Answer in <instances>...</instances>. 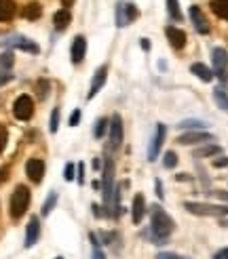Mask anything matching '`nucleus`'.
I'll use <instances>...</instances> for the list:
<instances>
[{
    "mask_svg": "<svg viewBox=\"0 0 228 259\" xmlns=\"http://www.w3.org/2000/svg\"><path fill=\"white\" fill-rule=\"evenodd\" d=\"M150 215H152V232H154V236L156 238H167L171 232H173V228H175V223H173V219L167 215V213H165L161 207H154L150 209Z\"/></svg>",
    "mask_w": 228,
    "mask_h": 259,
    "instance_id": "nucleus-1",
    "label": "nucleus"
},
{
    "mask_svg": "<svg viewBox=\"0 0 228 259\" xmlns=\"http://www.w3.org/2000/svg\"><path fill=\"white\" fill-rule=\"evenodd\" d=\"M184 209L192 215H201V217H224L228 215V207L222 204H207V202H184Z\"/></svg>",
    "mask_w": 228,
    "mask_h": 259,
    "instance_id": "nucleus-2",
    "label": "nucleus"
},
{
    "mask_svg": "<svg viewBox=\"0 0 228 259\" xmlns=\"http://www.w3.org/2000/svg\"><path fill=\"white\" fill-rule=\"evenodd\" d=\"M30 207V190L25 185H17L11 196V217L19 219Z\"/></svg>",
    "mask_w": 228,
    "mask_h": 259,
    "instance_id": "nucleus-3",
    "label": "nucleus"
},
{
    "mask_svg": "<svg viewBox=\"0 0 228 259\" xmlns=\"http://www.w3.org/2000/svg\"><path fill=\"white\" fill-rule=\"evenodd\" d=\"M13 114H15V118H19V120H30L32 114H34L32 97H28V95H19V97H17L15 103H13Z\"/></svg>",
    "mask_w": 228,
    "mask_h": 259,
    "instance_id": "nucleus-4",
    "label": "nucleus"
},
{
    "mask_svg": "<svg viewBox=\"0 0 228 259\" xmlns=\"http://www.w3.org/2000/svg\"><path fill=\"white\" fill-rule=\"evenodd\" d=\"M112 179H114V165L110 160H106V165H104V185H102L106 209H112Z\"/></svg>",
    "mask_w": 228,
    "mask_h": 259,
    "instance_id": "nucleus-5",
    "label": "nucleus"
},
{
    "mask_svg": "<svg viewBox=\"0 0 228 259\" xmlns=\"http://www.w3.org/2000/svg\"><path fill=\"white\" fill-rule=\"evenodd\" d=\"M133 19H137V8L135 4H127V2H116V25L118 28H125L127 23H131Z\"/></svg>",
    "mask_w": 228,
    "mask_h": 259,
    "instance_id": "nucleus-6",
    "label": "nucleus"
},
{
    "mask_svg": "<svg viewBox=\"0 0 228 259\" xmlns=\"http://www.w3.org/2000/svg\"><path fill=\"white\" fill-rule=\"evenodd\" d=\"M108 129H110V148L116 150L122 144V137H125V129H122V118L118 114L112 116V120L108 122Z\"/></svg>",
    "mask_w": 228,
    "mask_h": 259,
    "instance_id": "nucleus-7",
    "label": "nucleus"
},
{
    "mask_svg": "<svg viewBox=\"0 0 228 259\" xmlns=\"http://www.w3.org/2000/svg\"><path fill=\"white\" fill-rule=\"evenodd\" d=\"M165 135H167V127H165V124H156V133L152 137L150 148H148V160H150V163H154V160L159 158V152H161V146L165 141Z\"/></svg>",
    "mask_w": 228,
    "mask_h": 259,
    "instance_id": "nucleus-8",
    "label": "nucleus"
},
{
    "mask_svg": "<svg viewBox=\"0 0 228 259\" xmlns=\"http://www.w3.org/2000/svg\"><path fill=\"white\" fill-rule=\"evenodd\" d=\"M212 59H214V76H218L222 83H228V76H226V51L224 49H214L212 53Z\"/></svg>",
    "mask_w": 228,
    "mask_h": 259,
    "instance_id": "nucleus-9",
    "label": "nucleus"
},
{
    "mask_svg": "<svg viewBox=\"0 0 228 259\" xmlns=\"http://www.w3.org/2000/svg\"><path fill=\"white\" fill-rule=\"evenodd\" d=\"M214 135L212 133H205V131H186L178 137V144L182 146H192V144H203V141H212Z\"/></svg>",
    "mask_w": 228,
    "mask_h": 259,
    "instance_id": "nucleus-10",
    "label": "nucleus"
},
{
    "mask_svg": "<svg viewBox=\"0 0 228 259\" xmlns=\"http://www.w3.org/2000/svg\"><path fill=\"white\" fill-rule=\"evenodd\" d=\"M25 173H28V177H30L34 183H40L42 181V175H45V163H42L40 158L28 160V165H25Z\"/></svg>",
    "mask_w": 228,
    "mask_h": 259,
    "instance_id": "nucleus-11",
    "label": "nucleus"
},
{
    "mask_svg": "<svg viewBox=\"0 0 228 259\" xmlns=\"http://www.w3.org/2000/svg\"><path fill=\"white\" fill-rule=\"evenodd\" d=\"M106 78H108V66H102L98 72H95L93 80H91V88H89V93H87V97H89V99H93V97L100 93V88L106 85Z\"/></svg>",
    "mask_w": 228,
    "mask_h": 259,
    "instance_id": "nucleus-12",
    "label": "nucleus"
},
{
    "mask_svg": "<svg viewBox=\"0 0 228 259\" xmlns=\"http://www.w3.org/2000/svg\"><path fill=\"white\" fill-rule=\"evenodd\" d=\"M38 236H40V221L38 217H32L28 223V230H25V249H30L38 243Z\"/></svg>",
    "mask_w": 228,
    "mask_h": 259,
    "instance_id": "nucleus-13",
    "label": "nucleus"
},
{
    "mask_svg": "<svg viewBox=\"0 0 228 259\" xmlns=\"http://www.w3.org/2000/svg\"><path fill=\"white\" fill-rule=\"evenodd\" d=\"M190 19H192V23H195V30L199 34H207L209 32V23H207L203 11H201L199 6H190Z\"/></svg>",
    "mask_w": 228,
    "mask_h": 259,
    "instance_id": "nucleus-14",
    "label": "nucleus"
},
{
    "mask_svg": "<svg viewBox=\"0 0 228 259\" xmlns=\"http://www.w3.org/2000/svg\"><path fill=\"white\" fill-rule=\"evenodd\" d=\"M4 44H8V47H15V49H21V51H28V53H36L40 51L38 49V44H34L32 40H28V38H23V36H15V38H8V40H4Z\"/></svg>",
    "mask_w": 228,
    "mask_h": 259,
    "instance_id": "nucleus-15",
    "label": "nucleus"
},
{
    "mask_svg": "<svg viewBox=\"0 0 228 259\" xmlns=\"http://www.w3.org/2000/svg\"><path fill=\"white\" fill-rule=\"evenodd\" d=\"M85 53H87V40L85 36H76L72 42V51H70V57H72V64H81L85 59Z\"/></svg>",
    "mask_w": 228,
    "mask_h": 259,
    "instance_id": "nucleus-16",
    "label": "nucleus"
},
{
    "mask_svg": "<svg viewBox=\"0 0 228 259\" xmlns=\"http://www.w3.org/2000/svg\"><path fill=\"white\" fill-rule=\"evenodd\" d=\"M144 215H146V200H144L142 194H135V198H133V209H131V219H133V223L137 226V223H142Z\"/></svg>",
    "mask_w": 228,
    "mask_h": 259,
    "instance_id": "nucleus-17",
    "label": "nucleus"
},
{
    "mask_svg": "<svg viewBox=\"0 0 228 259\" xmlns=\"http://www.w3.org/2000/svg\"><path fill=\"white\" fill-rule=\"evenodd\" d=\"M167 38L173 49H184V44H186V34L180 28H167Z\"/></svg>",
    "mask_w": 228,
    "mask_h": 259,
    "instance_id": "nucleus-18",
    "label": "nucleus"
},
{
    "mask_svg": "<svg viewBox=\"0 0 228 259\" xmlns=\"http://www.w3.org/2000/svg\"><path fill=\"white\" fill-rule=\"evenodd\" d=\"M70 21H72V15H70L68 8H61V11H57L53 15V25H55V30H59V32L66 30L70 25Z\"/></svg>",
    "mask_w": 228,
    "mask_h": 259,
    "instance_id": "nucleus-19",
    "label": "nucleus"
},
{
    "mask_svg": "<svg viewBox=\"0 0 228 259\" xmlns=\"http://www.w3.org/2000/svg\"><path fill=\"white\" fill-rule=\"evenodd\" d=\"M190 72L195 74V76H199L203 83H212V80H214V72L207 66H203V64H192L190 66Z\"/></svg>",
    "mask_w": 228,
    "mask_h": 259,
    "instance_id": "nucleus-20",
    "label": "nucleus"
},
{
    "mask_svg": "<svg viewBox=\"0 0 228 259\" xmlns=\"http://www.w3.org/2000/svg\"><path fill=\"white\" fill-rule=\"evenodd\" d=\"M15 15V0H0V21H8Z\"/></svg>",
    "mask_w": 228,
    "mask_h": 259,
    "instance_id": "nucleus-21",
    "label": "nucleus"
},
{
    "mask_svg": "<svg viewBox=\"0 0 228 259\" xmlns=\"http://www.w3.org/2000/svg\"><path fill=\"white\" fill-rule=\"evenodd\" d=\"M205 127H207V124L203 120H195V118H188V120L178 122V129H182V131H203Z\"/></svg>",
    "mask_w": 228,
    "mask_h": 259,
    "instance_id": "nucleus-22",
    "label": "nucleus"
},
{
    "mask_svg": "<svg viewBox=\"0 0 228 259\" xmlns=\"http://www.w3.org/2000/svg\"><path fill=\"white\" fill-rule=\"evenodd\" d=\"M212 11L218 15V17H222V19L228 21V0H212Z\"/></svg>",
    "mask_w": 228,
    "mask_h": 259,
    "instance_id": "nucleus-23",
    "label": "nucleus"
},
{
    "mask_svg": "<svg viewBox=\"0 0 228 259\" xmlns=\"http://www.w3.org/2000/svg\"><path fill=\"white\" fill-rule=\"evenodd\" d=\"M42 15V6L38 2H30V4H25L23 6V17L25 19H38V17Z\"/></svg>",
    "mask_w": 228,
    "mask_h": 259,
    "instance_id": "nucleus-24",
    "label": "nucleus"
},
{
    "mask_svg": "<svg viewBox=\"0 0 228 259\" xmlns=\"http://www.w3.org/2000/svg\"><path fill=\"white\" fill-rule=\"evenodd\" d=\"M214 101L220 105V108L224 110V112H228V93L224 91L222 86H218V88H214Z\"/></svg>",
    "mask_w": 228,
    "mask_h": 259,
    "instance_id": "nucleus-25",
    "label": "nucleus"
},
{
    "mask_svg": "<svg viewBox=\"0 0 228 259\" xmlns=\"http://www.w3.org/2000/svg\"><path fill=\"white\" fill-rule=\"evenodd\" d=\"M55 202H57V192H51L49 196H47V200H45V204H42V209H40V213L42 215H49L51 211H53V207H55Z\"/></svg>",
    "mask_w": 228,
    "mask_h": 259,
    "instance_id": "nucleus-26",
    "label": "nucleus"
},
{
    "mask_svg": "<svg viewBox=\"0 0 228 259\" xmlns=\"http://www.w3.org/2000/svg\"><path fill=\"white\" fill-rule=\"evenodd\" d=\"M167 8H169L171 19H175V21H180V19H182V11H180L178 0H167Z\"/></svg>",
    "mask_w": 228,
    "mask_h": 259,
    "instance_id": "nucleus-27",
    "label": "nucleus"
},
{
    "mask_svg": "<svg viewBox=\"0 0 228 259\" xmlns=\"http://www.w3.org/2000/svg\"><path fill=\"white\" fill-rule=\"evenodd\" d=\"M108 122L110 120H106V118H100L98 120V124H95V129H93V133H95V137H104V133H106V129H108Z\"/></svg>",
    "mask_w": 228,
    "mask_h": 259,
    "instance_id": "nucleus-28",
    "label": "nucleus"
},
{
    "mask_svg": "<svg viewBox=\"0 0 228 259\" xmlns=\"http://www.w3.org/2000/svg\"><path fill=\"white\" fill-rule=\"evenodd\" d=\"M163 165L167 169H173L175 165H178V156H175V152H165L163 156Z\"/></svg>",
    "mask_w": 228,
    "mask_h": 259,
    "instance_id": "nucleus-29",
    "label": "nucleus"
},
{
    "mask_svg": "<svg viewBox=\"0 0 228 259\" xmlns=\"http://www.w3.org/2000/svg\"><path fill=\"white\" fill-rule=\"evenodd\" d=\"M51 133H57L59 129V108H53V112H51Z\"/></svg>",
    "mask_w": 228,
    "mask_h": 259,
    "instance_id": "nucleus-30",
    "label": "nucleus"
},
{
    "mask_svg": "<svg viewBox=\"0 0 228 259\" xmlns=\"http://www.w3.org/2000/svg\"><path fill=\"white\" fill-rule=\"evenodd\" d=\"M216 154H220V148L218 146H207L197 152V156H216Z\"/></svg>",
    "mask_w": 228,
    "mask_h": 259,
    "instance_id": "nucleus-31",
    "label": "nucleus"
},
{
    "mask_svg": "<svg viewBox=\"0 0 228 259\" xmlns=\"http://www.w3.org/2000/svg\"><path fill=\"white\" fill-rule=\"evenodd\" d=\"M13 53H2V55H0V66H2L4 70H8V68H11L13 66Z\"/></svg>",
    "mask_w": 228,
    "mask_h": 259,
    "instance_id": "nucleus-32",
    "label": "nucleus"
},
{
    "mask_svg": "<svg viewBox=\"0 0 228 259\" xmlns=\"http://www.w3.org/2000/svg\"><path fill=\"white\" fill-rule=\"evenodd\" d=\"M6 139H8V131H6L4 124H0V154H2L4 148H6Z\"/></svg>",
    "mask_w": 228,
    "mask_h": 259,
    "instance_id": "nucleus-33",
    "label": "nucleus"
},
{
    "mask_svg": "<svg viewBox=\"0 0 228 259\" xmlns=\"http://www.w3.org/2000/svg\"><path fill=\"white\" fill-rule=\"evenodd\" d=\"M74 171H76V167H74L72 163H68V165H66V171H64V179H66V181H72L74 177H76Z\"/></svg>",
    "mask_w": 228,
    "mask_h": 259,
    "instance_id": "nucleus-34",
    "label": "nucleus"
},
{
    "mask_svg": "<svg viewBox=\"0 0 228 259\" xmlns=\"http://www.w3.org/2000/svg\"><path fill=\"white\" fill-rule=\"evenodd\" d=\"M156 259H188V257H182V255H178V253L165 251V253H159V255H156Z\"/></svg>",
    "mask_w": 228,
    "mask_h": 259,
    "instance_id": "nucleus-35",
    "label": "nucleus"
},
{
    "mask_svg": "<svg viewBox=\"0 0 228 259\" xmlns=\"http://www.w3.org/2000/svg\"><path fill=\"white\" fill-rule=\"evenodd\" d=\"M38 95L40 97H47V91H49V83H47V80H38Z\"/></svg>",
    "mask_w": 228,
    "mask_h": 259,
    "instance_id": "nucleus-36",
    "label": "nucleus"
},
{
    "mask_svg": "<svg viewBox=\"0 0 228 259\" xmlns=\"http://www.w3.org/2000/svg\"><path fill=\"white\" fill-rule=\"evenodd\" d=\"M78 122H81V110H74L70 114V127H76Z\"/></svg>",
    "mask_w": 228,
    "mask_h": 259,
    "instance_id": "nucleus-37",
    "label": "nucleus"
},
{
    "mask_svg": "<svg viewBox=\"0 0 228 259\" xmlns=\"http://www.w3.org/2000/svg\"><path fill=\"white\" fill-rule=\"evenodd\" d=\"M78 183H85V165L83 163H78Z\"/></svg>",
    "mask_w": 228,
    "mask_h": 259,
    "instance_id": "nucleus-38",
    "label": "nucleus"
},
{
    "mask_svg": "<svg viewBox=\"0 0 228 259\" xmlns=\"http://www.w3.org/2000/svg\"><path fill=\"white\" fill-rule=\"evenodd\" d=\"M214 167H218V169H220V167H228V158H224V156L216 158V160H214Z\"/></svg>",
    "mask_w": 228,
    "mask_h": 259,
    "instance_id": "nucleus-39",
    "label": "nucleus"
},
{
    "mask_svg": "<svg viewBox=\"0 0 228 259\" xmlns=\"http://www.w3.org/2000/svg\"><path fill=\"white\" fill-rule=\"evenodd\" d=\"M214 259H228V249H222V251H218L214 255Z\"/></svg>",
    "mask_w": 228,
    "mask_h": 259,
    "instance_id": "nucleus-40",
    "label": "nucleus"
},
{
    "mask_svg": "<svg viewBox=\"0 0 228 259\" xmlns=\"http://www.w3.org/2000/svg\"><path fill=\"white\" fill-rule=\"evenodd\" d=\"M154 187H156V196H159V198H163V185H161V179L154 181Z\"/></svg>",
    "mask_w": 228,
    "mask_h": 259,
    "instance_id": "nucleus-41",
    "label": "nucleus"
},
{
    "mask_svg": "<svg viewBox=\"0 0 228 259\" xmlns=\"http://www.w3.org/2000/svg\"><path fill=\"white\" fill-rule=\"evenodd\" d=\"M93 259H106V255H104V253L100 251V249L95 247V249H93Z\"/></svg>",
    "mask_w": 228,
    "mask_h": 259,
    "instance_id": "nucleus-42",
    "label": "nucleus"
},
{
    "mask_svg": "<svg viewBox=\"0 0 228 259\" xmlns=\"http://www.w3.org/2000/svg\"><path fill=\"white\" fill-rule=\"evenodd\" d=\"M11 78H13L11 74H0V86H2V85H6Z\"/></svg>",
    "mask_w": 228,
    "mask_h": 259,
    "instance_id": "nucleus-43",
    "label": "nucleus"
},
{
    "mask_svg": "<svg viewBox=\"0 0 228 259\" xmlns=\"http://www.w3.org/2000/svg\"><path fill=\"white\" fill-rule=\"evenodd\" d=\"M142 49L144 51H150V42H148V38H142Z\"/></svg>",
    "mask_w": 228,
    "mask_h": 259,
    "instance_id": "nucleus-44",
    "label": "nucleus"
},
{
    "mask_svg": "<svg viewBox=\"0 0 228 259\" xmlns=\"http://www.w3.org/2000/svg\"><path fill=\"white\" fill-rule=\"evenodd\" d=\"M6 173H8L6 169H0V183H2V181L6 179Z\"/></svg>",
    "mask_w": 228,
    "mask_h": 259,
    "instance_id": "nucleus-45",
    "label": "nucleus"
},
{
    "mask_svg": "<svg viewBox=\"0 0 228 259\" xmlns=\"http://www.w3.org/2000/svg\"><path fill=\"white\" fill-rule=\"evenodd\" d=\"M91 209H93V213H95V215H98V217L102 215V211H100V204H93V207H91Z\"/></svg>",
    "mask_w": 228,
    "mask_h": 259,
    "instance_id": "nucleus-46",
    "label": "nucleus"
},
{
    "mask_svg": "<svg viewBox=\"0 0 228 259\" xmlns=\"http://www.w3.org/2000/svg\"><path fill=\"white\" fill-rule=\"evenodd\" d=\"M100 167H102V163H100L98 158H93V169H100Z\"/></svg>",
    "mask_w": 228,
    "mask_h": 259,
    "instance_id": "nucleus-47",
    "label": "nucleus"
},
{
    "mask_svg": "<svg viewBox=\"0 0 228 259\" xmlns=\"http://www.w3.org/2000/svg\"><path fill=\"white\" fill-rule=\"evenodd\" d=\"M218 196H220V198H224V200H228V194L226 192H216Z\"/></svg>",
    "mask_w": 228,
    "mask_h": 259,
    "instance_id": "nucleus-48",
    "label": "nucleus"
},
{
    "mask_svg": "<svg viewBox=\"0 0 228 259\" xmlns=\"http://www.w3.org/2000/svg\"><path fill=\"white\" fill-rule=\"evenodd\" d=\"M61 2H64V6H72L74 0H61Z\"/></svg>",
    "mask_w": 228,
    "mask_h": 259,
    "instance_id": "nucleus-49",
    "label": "nucleus"
},
{
    "mask_svg": "<svg viewBox=\"0 0 228 259\" xmlns=\"http://www.w3.org/2000/svg\"><path fill=\"white\" fill-rule=\"evenodd\" d=\"M55 259H64V257H55Z\"/></svg>",
    "mask_w": 228,
    "mask_h": 259,
    "instance_id": "nucleus-50",
    "label": "nucleus"
}]
</instances>
